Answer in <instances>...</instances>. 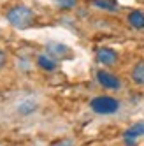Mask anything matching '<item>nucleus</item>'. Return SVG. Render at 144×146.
Returning <instances> with one entry per match:
<instances>
[{
	"label": "nucleus",
	"instance_id": "nucleus-1",
	"mask_svg": "<svg viewBox=\"0 0 144 146\" xmlns=\"http://www.w3.org/2000/svg\"><path fill=\"white\" fill-rule=\"evenodd\" d=\"M5 19H7V21L11 23L13 27L25 30V28H28V27L34 25V21H35V13H34L28 5L16 4V5H13V7L7 9Z\"/></svg>",
	"mask_w": 144,
	"mask_h": 146
},
{
	"label": "nucleus",
	"instance_id": "nucleus-2",
	"mask_svg": "<svg viewBox=\"0 0 144 146\" xmlns=\"http://www.w3.org/2000/svg\"><path fill=\"white\" fill-rule=\"evenodd\" d=\"M90 108L93 113L106 116V114H114L120 109V102H118V99L111 97V95H98L95 99H91Z\"/></svg>",
	"mask_w": 144,
	"mask_h": 146
},
{
	"label": "nucleus",
	"instance_id": "nucleus-3",
	"mask_svg": "<svg viewBox=\"0 0 144 146\" xmlns=\"http://www.w3.org/2000/svg\"><path fill=\"white\" fill-rule=\"evenodd\" d=\"M97 81L102 88L106 90H120L121 88V79L107 70H98L97 72Z\"/></svg>",
	"mask_w": 144,
	"mask_h": 146
},
{
	"label": "nucleus",
	"instance_id": "nucleus-4",
	"mask_svg": "<svg viewBox=\"0 0 144 146\" xmlns=\"http://www.w3.org/2000/svg\"><path fill=\"white\" fill-rule=\"evenodd\" d=\"M144 135V121H139V123H133L125 130L123 134V139H125V144L127 146H135V139Z\"/></svg>",
	"mask_w": 144,
	"mask_h": 146
},
{
	"label": "nucleus",
	"instance_id": "nucleus-5",
	"mask_svg": "<svg viewBox=\"0 0 144 146\" xmlns=\"http://www.w3.org/2000/svg\"><path fill=\"white\" fill-rule=\"evenodd\" d=\"M118 53L114 49H111V48H100L97 49V62L102 65H106V67H111V65H114L118 64Z\"/></svg>",
	"mask_w": 144,
	"mask_h": 146
},
{
	"label": "nucleus",
	"instance_id": "nucleus-6",
	"mask_svg": "<svg viewBox=\"0 0 144 146\" xmlns=\"http://www.w3.org/2000/svg\"><path fill=\"white\" fill-rule=\"evenodd\" d=\"M128 25L135 30H144V13L142 11H130L128 13Z\"/></svg>",
	"mask_w": 144,
	"mask_h": 146
},
{
	"label": "nucleus",
	"instance_id": "nucleus-7",
	"mask_svg": "<svg viewBox=\"0 0 144 146\" xmlns=\"http://www.w3.org/2000/svg\"><path fill=\"white\" fill-rule=\"evenodd\" d=\"M37 65L42 69V70L53 72V70L56 69V62L51 58V56H48V55H39V56H37Z\"/></svg>",
	"mask_w": 144,
	"mask_h": 146
},
{
	"label": "nucleus",
	"instance_id": "nucleus-8",
	"mask_svg": "<svg viewBox=\"0 0 144 146\" xmlns=\"http://www.w3.org/2000/svg\"><path fill=\"white\" fill-rule=\"evenodd\" d=\"M91 5H95L98 9H104V11H109V13H114L120 9L116 0H91Z\"/></svg>",
	"mask_w": 144,
	"mask_h": 146
},
{
	"label": "nucleus",
	"instance_id": "nucleus-9",
	"mask_svg": "<svg viewBox=\"0 0 144 146\" xmlns=\"http://www.w3.org/2000/svg\"><path fill=\"white\" fill-rule=\"evenodd\" d=\"M130 76H132V79H133V83H135V85L144 86V62H139V64L133 65Z\"/></svg>",
	"mask_w": 144,
	"mask_h": 146
},
{
	"label": "nucleus",
	"instance_id": "nucleus-10",
	"mask_svg": "<svg viewBox=\"0 0 144 146\" xmlns=\"http://www.w3.org/2000/svg\"><path fill=\"white\" fill-rule=\"evenodd\" d=\"M35 109H37V104H35L34 100H25L23 104H19V106H18V113L23 114V116H26V114H32Z\"/></svg>",
	"mask_w": 144,
	"mask_h": 146
},
{
	"label": "nucleus",
	"instance_id": "nucleus-11",
	"mask_svg": "<svg viewBox=\"0 0 144 146\" xmlns=\"http://www.w3.org/2000/svg\"><path fill=\"white\" fill-rule=\"evenodd\" d=\"M48 51L51 53V56H60V55H63V53H69V49L65 46H61V44H56V42H51L48 46Z\"/></svg>",
	"mask_w": 144,
	"mask_h": 146
},
{
	"label": "nucleus",
	"instance_id": "nucleus-12",
	"mask_svg": "<svg viewBox=\"0 0 144 146\" xmlns=\"http://www.w3.org/2000/svg\"><path fill=\"white\" fill-rule=\"evenodd\" d=\"M55 4L63 11H69V9H74L77 5V0H55Z\"/></svg>",
	"mask_w": 144,
	"mask_h": 146
},
{
	"label": "nucleus",
	"instance_id": "nucleus-13",
	"mask_svg": "<svg viewBox=\"0 0 144 146\" xmlns=\"http://www.w3.org/2000/svg\"><path fill=\"white\" fill-rule=\"evenodd\" d=\"M49 146H72V139H56V141H53Z\"/></svg>",
	"mask_w": 144,
	"mask_h": 146
},
{
	"label": "nucleus",
	"instance_id": "nucleus-14",
	"mask_svg": "<svg viewBox=\"0 0 144 146\" xmlns=\"http://www.w3.org/2000/svg\"><path fill=\"white\" fill-rule=\"evenodd\" d=\"M7 64V55L0 49V69H4V65Z\"/></svg>",
	"mask_w": 144,
	"mask_h": 146
}]
</instances>
